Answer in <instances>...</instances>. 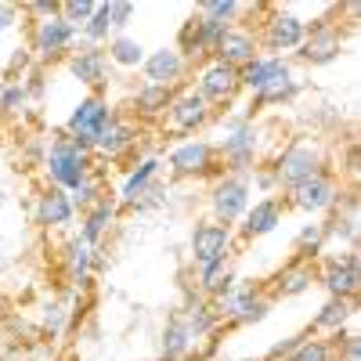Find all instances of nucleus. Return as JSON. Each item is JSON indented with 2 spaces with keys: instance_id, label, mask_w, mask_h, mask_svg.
Here are the masks:
<instances>
[{
  "instance_id": "1",
  "label": "nucleus",
  "mask_w": 361,
  "mask_h": 361,
  "mask_svg": "<svg viewBox=\"0 0 361 361\" xmlns=\"http://www.w3.org/2000/svg\"><path fill=\"white\" fill-rule=\"evenodd\" d=\"M44 173H47V185L51 188H62V192H76L83 188L94 173H102L94 152H90L87 145H80L76 137H69L66 130L62 134H54L44 148V159H40Z\"/></svg>"
},
{
  "instance_id": "2",
  "label": "nucleus",
  "mask_w": 361,
  "mask_h": 361,
  "mask_svg": "<svg viewBox=\"0 0 361 361\" xmlns=\"http://www.w3.org/2000/svg\"><path fill=\"white\" fill-rule=\"evenodd\" d=\"M325 170H333L329 166V152L311 134L279 145V152L267 159V173L275 180V192H289L293 185H300V180H307V177H318Z\"/></svg>"
},
{
  "instance_id": "3",
  "label": "nucleus",
  "mask_w": 361,
  "mask_h": 361,
  "mask_svg": "<svg viewBox=\"0 0 361 361\" xmlns=\"http://www.w3.org/2000/svg\"><path fill=\"white\" fill-rule=\"evenodd\" d=\"M253 33H257L260 54L286 58V54H296V47L304 44V37H307V18H300L293 8L267 4V15L257 22Z\"/></svg>"
},
{
  "instance_id": "4",
  "label": "nucleus",
  "mask_w": 361,
  "mask_h": 361,
  "mask_svg": "<svg viewBox=\"0 0 361 361\" xmlns=\"http://www.w3.org/2000/svg\"><path fill=\"white\" fill-rule=\"evenodd\" d=\"M264 123L250 119V123L228 130L217 141V159L224 173H238V177H250L260 163H264Z\"/></svg>"
},
{
  "instance_id": "5",
  "label": "nucleus",
  "mask_w": 361,
  "mask_h": 361,
  "mask_svg": "<svg viewBox=\"0 0 361 361\" xmlns=\"http://www.w3.org/2000/svg\"><path fill=\"white\" fill-rule=\"evenodd\" d=\"M214 116L217 112L199 98V90L192 83H185V87L173 90L170 109H166L163 123H159V134L163 137H185L188 141L192 134H199V130H206L209 123H214Z\"/></svg>"
},
{
  "instance_id": "6",
  "label": "nucleus",
  "mask_w": 361,
  "mask_h": 361,
  "mask_svg": "<svg viewBox=\"0 0 361 361\" xmlns=\"http://www.w3.org/2000/svg\"><path fill=\"white\" fill-rule=\"evenodd\" d=\"M253 202V185L250 177L238 173H217L209 180V221H217L224 228H235L246 217V209Z\"/></svg>"
},
{
  "instance_id": "7",
  "label": "nucleus",
  "mask_w": 361,
  "mask_h": 361,
  "mask_svg": "<svg viewBox=\"0 0 361 361\" xmlns=\"http://www.w3.org/2000/svg\"><path fill=\"white\" fill-rule=\"evenodd\" d=\"M76 47H80V33L62 15L33 22V33H29V54H33V62H40V66L66 62Z\"/></svg>"
},
{
  "instance_id": "8",
  "label": "nucleus",
  "mask_w": 361,
  "mask_h": 361,
  "mask_svg": "<svg viewBox=\"0 0 361 361\" xmlns=\"http://www.w3.org/2000/svg\"><path fill=\"white\" fill-rule=\"evenodd\" d=\"M314 282H322V289L333 300H357V289H361V257H357V250L318 257L314 260Z\"/></svg>"
},
{
  "instance_id": "9",
  "label": "nucleus",
  "mask_w": 361,
  "mask_h": 361,
  "mask_svg": "<svg viewBox=\"0 0 361 361\" xmlns=\"http://www.w3.org/2000/svg\"><path fill=\"white\" fill-rule=\"evenodd\" d=\"M173 177H217L224 173L221 170V159H217V145L206 141V137H188V141H177L170 152H166V163Z\"/></svg>"
},
{
  "instance_id": "10",
  "label": "nucleus",
  "mask_w": 361,
  "mask_h": 361,
  "mask_svg": "<svg viewBox=\"0 0 361 361\" xmlns=\"http://www.w3.org/2000/svg\"><path fill=\"white\" fill-rule=\"evenodd\" d=\"M195 90H199V98L209 105V109H228V105H235V98L243 94V87H238V69H231V66H224V62H217V58H206V62L195 69V83H192Z\"/></svg>"
},
{
  "instance_id": "11",
  "label": "nucleus",
  "mask_w": 361,
  "mask_h": 361,
  "mask_svg": "<svg viewBox=\"0 0 361 361\" xmlns=\"http://www.w3.org/2000/svg\"><path fill=\"white\" fill-rule=\"evenodd\" d=\"M343 25L340 22H307V37L304 44L296 47V62L300 66H311V69H322V66H333L336 58L343 54Z\"/></svg>"
},
{
  "instance_id": "12",
  "label": "nucleus",
  "mask_w": 361,
  "mask_h": 361,
  "mask_svg": "<svg viewBox=\"0 0 361 361\" xmlns=\"http://www.w3.org/2000/svg\"><path fill=\"white\" fill-rule=\"evenodd\" d=\"M336 192H340V177L333 170H325L318 177H307V180H300V185H293L289 192H282V202H286V209L293 206L307 217H318V214H329V209H333Z\"/></svg>"
},
{
  "instance_id": "13",
  "label": "nucleus",
  "mask_w": 361,
  "mask_h": 361,
  "mask_svg": "<svg viewBox=\"0 0 361 361\" xmlns=\"http://www.w3.org/2000/svg\"><path fill=\"white\" fill-rule=\"evenodd\" d=\"M116 116V109L109 105V98L105 94H83L76 105H73V112H69V119H66V134L69 137H76L80 145H94L98 141V134L105 130V123Z\"/></svg>"
},
{
  "instance_id": "14",
  "label": "nucleus",
  "mask_w": 361,
  "mask_h": 361,
  "mask_svg": "<svg viewBox=\"0 0 361 361\" xmlns=\"http://www.w3.org/2000/svg\"><path fill=\"white\" fill-rule=\"evenodd\" d=\"M137 141H141V127H134V119L116 112L105 130L98 134V141L90 145V152H94V159H109V163H119V159H130L137 156Z\"/></svg>"
},
{
  "instance_id": "15",
  "label": "nucleus",
  "mask_w": 361,
  "mask_h": 361,
  "mask_svg": "<svg viewBox=\"0 0 361 361\" xmlns=\"http://www.w3.org/2000/svg\"><path fill=\"white\" fill-rule=\"evenodd\" d=\"M231 246H235V228H224L217 221H199L192 228V238H188L195 267H206V264H217V260L231 257Z\"/></svg>"
},
{
  "instance_id": "16",
  "label": "nucleus",
  "mask_w": 361,
  "mask_h": 361,
  "mask_svg": "<svg viewBox=\"0 0 361 361\" xmlns=\"http://www.w3.org/2000/svg\"><path fill=\"white\" fill-rule=\"evenodd\" d=\"M66 69L76 83L90 87V94H105V87L112 80V66L105 58V47H87L80 44L69 58H66Z\"/></svg>"
},
{
  "instance_id": "17",
  "label": "nucleus",
  "mask_w": 361,
  "mask_h": 361,
  "mask_svg": "<svg viewBox=\"0 0 361 361\" xmlns=\"http://www.w3.org/2000/svg\"><path fill=\"white\" fill-rule=\"evenodd\" d=\"M102 250L87 246L80 235L66 238L62 253H58V264H62V279L73 286V289H87L90 286V275H94V267H102Z\"/></svg>"
},
{
  "instance_id": "18",
  "label": "nucleus",
  "mask_w": 361,
  "mask_h": 361,
  "mask_svg": "<svg viewBox=\"0 0 361 361\" xmlns=\"http://www.w3.org/2000/svg\"><path fill=\"white\" fill-rule=\"evenodd\" d=\"M185 76H188V62L180 58L173 47H156L145 54L141 62V83H152V87H185Z\"/></svg>"
},
{
  "instance_id": "19",
  "label": "nucleus",
  "mask_w": 361,
  "mask_h": 361,
  "mask_svg": "<svg viewBox=\"0 0 361 361\" xmlns=\"http://www.w3.org/2000/svg\"><path fill=\"white\" fill-rule=\"evenodd\" d=\"M282 221H286V202H282V195H260V199L250 202L246 217L238 221V238H243V243L264 238V235L275 231Z\"/></svg>"
},
{
  "instance_id": "20",
  "label": "nucleus",
  "mask_w": 361,
  "mask_h": 361,
  "mask_svg": "<svg viewBox=\"0 0 361 361\" xmlns=\"http://www.w3.org/2000/svg\"><path fill=\"white\" fill-rule=\"evenodd\" d=\"M300 90H304V83H300V76H296V73H293V66H289L286 73H279L271 83H264V87L257 90V94H250L246 112H250V119H257L264 109H282V105H293Z\"/></svg>"
},
{
  "instance_id": "21",
  "label": "nucleus",
  "mask_w": 361,
  "mask_h": 361,
  "mask_svg": "<svg viewBox=\"0 0 361 361\" xmlns=\"http://www.w3.org/2000/svg\"><path fill=\"white\" fill-rule=\"evenodd\" d=\"M257 54H260V47H257V33H253V29H246V25H228L224 37L217 40V47H214V54H209V58H217V62H224V66H231V69H243V66L253 62Z\"/></svg>"
},
{
  "instance_id": "22",
  "label": "nucleus",
  "mask_w": 361,
  "mask_h": 361,
  "mask_svg": "<svg viewBox=\"0 0 361 361\" xmlns=\"http://www.w3.org/2000/svg\"><path fill=\"white\" fill-rule=\"evenodd\" d=\"M73 221H76V206H73L69 192L51 188V185L40 188V195H37V224L47 228V231H66V228H73Z\"/></svg>"
},
{
  "instance_id": "23",
  "label": "nucleus",
  "mask_w": 361,
  "mask_h": 361,
  "mask_svg": "<svg viewBox=\"0 0 361 361\" xmlns=\"http://www.w3.org/2000/svg\"><path fill=\"white\" fill-rule=\"evenodd\" d=\"M116 217H119V202H116V195L109 192V195H102L90 209H83V214H80V238H83L87 246L98 250L105 238H109Z\"/></svg>"
},
{
  "instance_id": "24",
  "label": "nucleus",
  "mask_w": 361,
  "mask_h": 361,
  "mask_svg": "<svg viewBox=\"0 0 361 361\" xmlns=\"http://www.w3.org/2000/svg\"><path fill=\"white\" fill-rule=\"evenodd\" d=\"M159 170H163V159L159 156H145V159H134V166L127 170V177H123V185H119V192H116V202H119V209H130L148 188L159 180Z\"/></svg>"
},
{
  "instance_id": "25",
  "label": "nucleus",
  "mask_w": 361,
  "mask_h": 361,
  "mask_svg": "<svg viewBox=\"0 0 361 361\" xmlns=\"http://www.w3.org/2000/svg\"><path fill=\"white\" fill-rule=\"evenodd\" d=\"M170 98H173V90L170 87H152V83H141L134 94H130V105H127V112H130V119H137V127L141 123H163V116H166V109H170Z\"/></svg>"
},
{
  "instance_id": "26",
  "label": "nucleus",
  "mask_w": 361,
  "mask_h": 361,
  "mask_svg": "<svg viewBox=\"0 0 361 361\" xmlns=\"http://www.w3.org/2000/svg\"><path fill=\"white\" fill-rule=\"evenodd\" d=\"M314 286V264H307V260H289V264H282V271L275 279H271V304L275 300H293V296H304L307 289Z\"/></svg>"
},
{
  "instance_id": "27",
  "label": "nucleus",
  "mask_w": 361,
  "mask_h": 361,
  "mask_svg": "<svg viewBox=\"0 0 361 361\" xmlns=\"http://www.w3.org/2000/svg\"><path fill=\"white\" fill-rule=\"evenodd\" d=\"M264 293L257 289V286H250V282H235L224 296H217L214 300V311H217V318H221V325H228V329H238V322H243V314L257 304Z\"/></svg>"
},
{
  "instance_id": "28",
  "label": "nucleus",
  "mask_w": 361,
  "mask_h": 361,
  "mask_svg": "<svg viewBox=\"0 0 361 361\" xmlns=\"http://www.w3.org/2000/svg\"><path fill=\"white\" fill-rule=\"evenodd\" d=\"M195 350V336L188 333V325L180 322V314L173 311L163 325V340H159V361H192Z\"/></svg>"
},
{
  "instance_id": "29",
  "label": "nucleus",
  "mask_w": 361,
  "mask_h": 361,
  "mask_svg": "<svg viewBox=\"0 0 361 361\" xmlns=\"http://www.w3.org/2000/svg\"><path fill=\"white\" fill-rule=\"evenodd\" d=\"M235 282H238V279H235L231 257H224V260H217V264H206V267H195V293H202L206 300L224 296Z\"/></svg>"
},
{
  "instance_id": "30",
  "label": "nucleus",
  "mask_w": 361,
  "mask_h": 361,
  "mask_svg": "<svg viewBox=\"0 0 361 361\" xmlns=\"http://www.w3.org/2000/svg\"><path fill=\"white\" fill-rule=\"evenodd\" d=\"M354 311H357L354 300H333V296H329L325 304H322V311L311 318L307 333H311V336H318V333H329V336L347 333V322L354 318Z\"/></svg>"
},
{
  "instance_id": "31",
  "label": "nucleus",
  "mask_w": 361,
  "mask_h": 361,
  "mask_svg": "<svg viewBox=\"0 0 361 361\" xmlns=\"http://www.w3.org/2000/svg\"><path fill=\"white\" fill-rule=\"evenodd\" d=\"M289 69V62L286 58H271V54H257L250 66H243L238 69V87L246 90V94H257V90L264 87V83H271L279 73H286Z\"/></svg>"
},
{
  "instance_id": "32",
  "label": "nucleus",
  "mask_w": 361,
  "mask_h": 361,
  "mask_svg": "<svg viewBox=\"0 0 361 361\" xmlns=\"http://www.w3.org/2000/svg\"><path fill=\"white\" fill-rule=\"evenodd\" d=\"M145 44L137 40V37H130V33H116L109 44H105V58H109V66H116V69H141V62H145Z\"/></svg>"
},
{
  "instance_id": "33",
  "label": "nucleus",
  "mask_w": 361,
  "mask_h": 361,
  "mask_svg": "<svg viewBox=\"0 0 361 361\" xmlns=\"http://www.w3.org/2000/svg\"><path fill=\"white\" fill-rule=\"evenodd\" d=\"M325 246H329V235H325V224L322 221H311V224H304L296 231V243H293V257L296 260H307V264H314L318 257H325Z\"/></svg>"
},
{
  "instance_id": "34",
  "label": "nucleus",
  "mask_w": 361,
  "mask_h": 361,
  "mask_svg": "<svg viewBox=\"0 0 361 361\" xmlns=\"http://www.w3.org/2000/svg\"><path fill=\"white\" fill-rule=\"evenodd\" d=\"M112 40V18H109V0L105 4H94V15H90V22L80 29V44L87 47H105Z\"/></svg>"
},
{
  "instance_id": "35",
  "label": "nucleus",
  "mask_w": 361,
  "mask_h": 361,
  "mask_svg": "<svg viewBox=\"0 0 361 361\" xmlns=\"http://www.w3.org/2000/svg\"><path fill=\"white\" fill-rule=\"evenodd\" d=\"M69 318H73V311H69V304H66L62 296H47L44 304H40V329H44L47 336H62Z\"/></svg>"
},
{
  "instance_id": "36",
  "label": "nucleus",
  "mask_w": 361,
  "mask_h": 361,
  "mask_svg": "<svg viewBox=\"0 0 361 361\" xmlns=\"http://www.w3.org/2000/svg\"><path fill=\"white\" fill-rule=\"evenodd\" d=\"M286 361H333V347H329V340L304 336V340L296 343V350H293Z\"/></svg>"
},
{
  "instance_id": "37",
  "label": "nucleus",
  "mask_w": 361,
  "mask_h": 361,
  "mask_svg": "<svg viewBox=\"0 0 361 361\" xmlns=\"http://www.w3.org/2000/svg\"><path fill=\"white\" fill-rule=\"evenodd\" d=\"M195 11L217 18V22H224V25H238V18H243V4H238V0H202Z\"/></svg>"
},
{
  "instance_id": "38",
  "label": "nucleus",
  "mask_w": 361,
  "mask_h": 361,
  "mask_svg": "<svg viewBox=\"0 0 361 361\" xmlns=\"http://www.w3.org/2000/svg\"><path fill=\"white\" fill-rule=\"evenodd\" d=\"M102 195H109V188H105V177H102V173H94V177H90L83 188H76L69 199H73V206H76V214H83V209H90V206H94Z\"/></svg>"
},
{
  "instance_id": "39",
  "label": "nucleus",
  "mask_w": 361,
  "mask_h": 361,
  "mask_svg": "<svg viewBox=\"0 0 361 361\" xmlns=\"http://www.w3.org/2000/svg\"><path fill=\"white\" fill-rule=\"evenodd\" d=\"M58 15L80 33V29L90 22V15H94V0H62V4H58Z\"/></svg>"
},
{
  "instance_id": "40",
  "label": "nucleus",
  "mask_w": 361,
  "mask_h": 361,
  "mask_svg": "<svg viewBox=\"0 0 361 361\" xmlns=\"http://www.w3.org/2000/svg\"><path fill=\"white\" fill-rule=\"evenodd\" d=\"M25 105H29L25 87L4 80V87H0V116H18V112H25Z\"/></svg>"
},
{
  "instance_id": "41",
  "label": "nucleus",
  "mask_w": 361,
  "mask_h": 361,
  "mask_svg": "<svg viewBox=\"0 0 361 361\" xmlns=\"http://www.w3.org/2000/svg\"><path fill=\"white\" fill-rule=\"evenodd\" d=\"M329 347H333V361H361V336L357 333H336Z\"/></svg>"
},
{
  "instance_id": "42",
  "label": "nucleus",
  "mask_w": 361,
  "mask_h": 361,
  "mask_svg": "<svg viewBox=\"0 0 361 361\" xmlns=\"http://www.w3.org/2000/svg\"><path fill=\"white\" fill-rule=\"evenodd\" d=\"M195 22H199V40H202V47H206V54H214V47H217V40L224 37V22H217V18H209V15H202V11H195Z\"/></svg>"
},
{
  "instance_id": "43",
  "label": "nucleus",
  "mask_w": 361,
  "mask_h": 361,
  "mask_svg": "<svg viewBox=\"0 0 361 361\" xmlns=\"http://www.w3.org/2000/svg\"><path fill=\"white\" fill-rule=\"evenodd\" d=\"M137 8L130 4V0H109V18H112V37L116 33H127V25L134 22Z\"/></svg>"
},
{
  "instance_id": "44",
  "label": "nucleus",
  "mask_w": 361,
  "mask_h": 361,
  "mask_svg": "<svg viewBox=\"0 0 361 361\" xmlns=\"http://www.w3.org/2000/svg\"><path fill=\"white\" fill-rule=\"evenodd\" d=\"M166 202V188H163V180H156L152 188H148L130 209H137V214H148V209H156V206H163Z\"/></svg>"
},
{
  "instance_id": "45",
  "label": "nucleus",
  "mask_w": 361,
  "mask_h": 361,
  "mask_svg": "<svg viewBox=\"0 0 361 361\" xmlns=\"http://www.w3.org/2000/svg\"><path fill=\"white\" fill-rule=\"evenodd\" d=\"M22 15H25V18L33 15L37 22L54 18V15H58V0H29V4H22Z\"/></svg>"
},
{
  "instance_id": "46",
  "label": "nucleus",
  "mask_w": 361,
  "mask_h": 361,
  "mask_svg": "<svg viewBox=\"0 0 361 361\" xmlns=\"http://www.w3.org/2000/svg\"><path fill=\"white\" fill-rule=\"evenodd\" d=\"M18 22H25L22 4H8V0H0V33H11Z\"/></svg>"
},
{
  "instance_id": "47",
  "label": "nucleus",
  "mask_w": 361,
  "mask_h": 361,
  "mask_svg": "<svg viewBox=\"0 0 361 361\" xmlns=\"http://www.w3.org/2000/svg\"><path fill=\"white\" fill-rule=\"evenodd\" d=\"M357 170H361V159H357V145L350 141L347 145V152H343V166H336L333 173L340 177V173H347L350 177V185H357Z\"/></svg>"
},
{
  "instance_id": "48",
  "label": "nucleus",
  "mask_w": 361,
  "mask_h": 361,
  "mask_svg": "<svg viewBox=\"0 0 361 361\" xmlns=\"http://www.w3.org/2000/svg\"><path fill=\"white\" fill-rule=\"evenodd\" d=\"M300 340H304V336H289V340H282V343H275V347H271L267 354H264V361H286L293 350H296V343Z\"/></svg>"
},
{
  "instance_id": "49",
  "label": "nucleus",
  "mask_w": 361,
  "mask_h": 361,
  "mask_svg": "<svg viewBox=\"0 0 361 361\" xmlns=\"http://www.w3.org/2000/svg\"><path fill=\"white\" fill-rule=\"evenodd\" d=\"M0 87H4V73H0Z\"/></svg>"
},
{
  "instance_id": "50",
  "label": "nucleus",
  "mask_w": 361,
  "mask_h": 361,
  "mask_svg": "<svg viewBox=\"0 0 361 361\" xmlns=\"http://www.w3.org/2000/svg\"><path fill=\"white\" fill-rule=\"evenodd\" d=\"M250 361H264V357H250Z\"/></svg>"
}]
</instances>
